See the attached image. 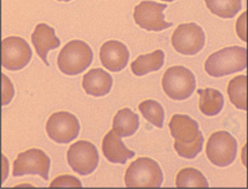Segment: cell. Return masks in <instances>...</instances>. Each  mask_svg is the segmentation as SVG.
Returning <instances> with one entry per match:
<instances>
[{
	"label": "cell",
	"instance_id": "cell-8",
	"mask_svg": "<svg viewBox=\"0 0 248 189\" xmlns=\"http://www.w3.org/2000/svg\"><path fill=\"white\" fill-rule=\"evenodd\" d=\"M67 159L74 172L80 175H89L99 165V152L91 142L78 141L70 145Z\"/></svg>",
	"mask_w": 248,
	"mask_h": 189
},
{
	"label": "cell",
	"instance_id": "cell-19",
	"mask_svg": "<svg viewBox=\"0 0 248 189\" xmlns=\"http://www.w3.org/2000/svg\"><path fill=\"white\" fill-rule=\"evenodd\" d=\"M200 95V110L203 114L214 117L223 109L225 99L222 93L215 88H205L197 91Z\"/></svg>",
	"mask_w": 248,
	"mask_h": 189
},
{
	"label": "cell",
	"instance_id": "cell-26",
	"mask_svg": "<svg viewBox=\"0 0 248 189\" xmlns=\"http://www.w3.org/2000/svg\"><path fill=\"white\" fill-rule=\"evenodd\" d=\"M236 32L237 35L241 37L242 41H246V36H245V19L244 22H242V25H241V22H240V19L236 22Z\"/></svg>",
	"mask_w": 248,
	"mask_h": 189
},
{
	"label": "cell",
	"instance_id": "cell-10",
	"mask_svg": "<svg viewBox=\"0 0 248 189\" xmlns=\"http://www.w3.org/2000/svg\"><path fill=\"white\" fill-rule=\"evenodd\" d=\"M46 130L50 139L59 144H67L80 133V122L69 112H57L49 118Z\"/></svg>",
	"mask_w": 248,
	"mask_h": 189
},
{
	"label": "cell",
	"instance_id": "cell-1",
	"mask_svg": "<svg viewBox=\"0 0 248 189\" xmlns=\"http://www.w3.org/2000/svg\"><path fill=\"white\" fill-rule=\"evenodd\" d=\"M171 136L175 138L173 148L181 157L192 159L202 150L203 138L196 120L188 115L175 114L169 123Z\"/></svg>",
	"mask_w": 248,
	"mask_h": 189
},
{
	"label": "cell",
	"instance_id": "cell-11",
	"mask_svg": "<svg viewBox=\"0 0 248 189\" xmlns=\"http://www.w3.org/2000/svg\"><path fill=\"white\" fill-rule=\"evenodd\" d=\"M2 67L9 70H20L28 65L32 57V50L24 38L11 36L2 39Z\"/></svg>",
	"mask_w": 248,
	"mask_h": 189
},
{
	"label": "cell",
	"instance_id": "cell-5",
	"mask_svg": "<svg viewBox=\"0 0 248 189\" xmlns=\"http://www.w3.org/2000/svg\"><path fill=\"white\" fill-rule=\"evenodd\" d=\"M162 86L165 94L172 100L182 101L191 96L196 89V79L191 70L182 65L170 67L164 73Z\"/></svg>",
	"mask_w": 248,
	"mask_h": 189
},
{
	"label": "cell",
	"instance_id": "cell-6",
	"mask_svg": "<svg viewBox=\"0 0 248 189\" xmlns=\"http://www.w3.org/2000/svg\"><path fill=\"white\" fill-rule=\"evenodd\" d=\"M205 152H207L208 159L214 165L227 167L233 163L236 157V139L226 131L214 132L208 139Z\"/></svg>",
	"mask_w": 248,
	"mask_h": 189
},
{
	"label": "cell",
	"instance_id": "cell-24",
	"mask_svg": "<svg viewBox=\"0 0 248 189\" xmlns=\"http://www.w3.org/2000/svg\"><path fill=\"white\" fill-rule=\"evenodd\" d=\"M50 187H82V183L78 177L71 176V175H62L55 178Z\"/></svg>",
	"mask_w": 248,
	"mask_h": 189
},
{
	"label": "cell",
	"instance_id": "cell-7",
	"mask_svg": "<svg viewBox=\"0 0 248 189\" xmlns=\"http://www.w3.org/2000/svg\"><path fill=\"white\" fill-rule=\"evenodd\" d=\"M50 158L41 149H29L20 152L13 162L12 175L15 177L24 175H39L44 180L49 177Z\"/></svg>",
	"mask_w": 248,
	"mask_h": 189
},
{
	"label": "cell",
	"instance_id": "cell-12",
	"mask_svg": "<svg viewBox=\"0 0 248 189\" xmlns=\"http://www.w3.org/2000/svg\"><path fill=\"white\" fill-rule=\"evenodd\" d=\"M165 4L155 1H141L134 7V22L147 31H162L169 29L172 23L165 22Z\"/></svg>",
	"mask_w": 248,
	"mask_h": 189
},
{
	"label": "cell",
	"instance_id": "cell-2",
	"mask_svg": "<svg viewBox=\"0 0 248 189\" xmlns=\"http://www.w3.org/2000/svg\"><path fill=\"white\" fill-rule=\"evenodd\" d=\"M247 50L242 47H228L214 52L204 63V69L210 76L220 78L246 69Z\"/></svg>",
	"mask_w": 248,
	"mask_h": 189
},
{
	"label": "cell",
	"instance_id": "cell-25",
	"mask_svg": "<svg viewBox=\"0 0 248 189\" xmlns=\"http://www.w3.org/2000/svg\"><path fill=\"white\" fill-rule=\"evenodd\" d=\"M2 79V105H7L12 100L13 95H15V89L11 81L7 79L5 74H1Z\"/></svg>",
	"mask_w": 248,
	"mask_h": 189
},
{
	"label": "cell",
	"instance_id": "cell-27",
	"mask_svg": "<svg viewBox=\"0 0 248 189\" xmlns=\"http://www.w3.org/2000/svg\"><path fill=\"white\" fill-rule=\"evenodd\" d=\"M59 1H70V0H59Z\"/></svg>",
	"mask_w": 248,
	"mask_h": 189
},
{
	"label": "cell",
	"instance_id": "cell-4",
	"mask_svg": "<svg viewBox=\"0 0 248 189\" xmlns=\"http://www.w3.org/2000/svg\"><path fill=\"white\" fill-rule=\"evenodd\" d=\"M163 172L159 164L149 157H140L132 162L125 174L127 187H155L162 186Z\"/></svg>",
	"mask_w": 248,
	"mask_h": 189
},
{
	"label": "cell",
	"instance_id": "cell-3",
	"mask_svg": "<svg viewBox=\"0 0 248 189\" xmlns=\"http://www.w3.org/2000/svg\"><path fill=\"white\" fill-rule=\"evenodd\" d=\"M93 61V50L83 41H71L60 51L57 65L65 75H78L84 72Z\"/></svg>",
	"mask_w": 248,
	"mask_h": 189
},
{
	"label": "cell",
	"instance_id": "cell-22",
	"mask_svg": "<svg viewBox=\"0 0 248 189\" xmlns=\"http://www.w3.org/2000/svg\"><path fill=\"white\" fill-rule=\"evenodd\" d=\"M176 186L179 188L203 187L207 188L208 181L201 172L195 168H183L176 176Z\"/></svg>",
	"mask_w": 248,
	"mask_h": 189
},
{
	"label": "cell",
	"instance_id": "cell-23",
	"mask_svg": "<svg viewBox=\"0 0 248 189\" xmlns=\"http://www.w3.org/2000/svg\"><path fill=\"white\" fill-rule=\"evenodd\" d=\"M139 111L149 123L157 127H163L164 123V110L159 102L155 100H145L139 104Z\"/></svg>",
	"mask_w": 248,
	"mask_h": 189
},
{
	"label": "cell",
	"instance_id": "cell-20",
	"mask_svg": "<svg viewBox=\"0 0 248 189\" xmlns=\"http://www.w3.org/2000/svg\"><path fill=\"white\" fill-rule=\"evenodd\" d=\"M246 87H247V76L239 75L232 79L227 87V93H228L229 100L232 104L239 110L247 109L246 101Z\"/></svg>",
	"mask_w": 248,
	"mask_h": 189
},
{
	"label": "cell",
	"instance_id": "cell-17",
	"mask_svg": "<svg viewBox=\"0 0 248 189\" xmlns=\"http://www.w3.org/2000/svg\"><path fill=\"white\" fill-rule=\"evenodd\" d=\"M139 127V117L131 109H121L113 118V131L120 137H130Z\"/></svg>",
	"mask_w": 248,
	"mask_h": 189
},
{
	"label": "cell",
	"instance_id": "cell-9",
	"mask_svg": "<svg viewBox=\"0 0 248 189\" xmlns=\"http://www.w3.org/2000/svg\"><path fill=\"white\" fill-rule=\"evenodd\" d=\"M175 50L183 55H195L203 49L205 36L196 23H186L177 26L171 37Z\"/></svg>",
	"mask_w": 248,
	"mask_h": 189
},
{
	"label": "cell",
	"instance_id": "cell-13",
	"mask_svg": "<svg viewBox=\"0 0 248 189\" xmlns=\"http://www.w3.org/2000/svg\"><path fill=\"white\" fill-rule=\"evenodd\" d=\"M130 52L124 43L119 41H108L100 49V60L104 67L110 72H120L127 65Z\"/></svg>",
	"mask_w": 248,
	"mask_h": 189
},
{
	"label": "cell",
	"instance_id": "cell-28",
	"mask_svg": "<svg viewBox=\"0 0 248 189\" xmlns=\"http://www.w3.org/2000/svg\"><path fill=\"white\" fill-rule=\"evenodd\" d=\"M163 1H173V0H163Z\"/></svg>",
	"mask_w": 248,
	"mask_h": 189
},
{
	"label": "cell",
	"instance_id": "cell-16",
	"mask_svg": "<svg viewBox=\"0 0 248 189\" xmlns=\"http://www.w3.org/2000/svg\"><path fill=\"white\" fill-rule=\"evenodd\" d=\"M102 152L112 163L125 164L134 156V152L126 148L125 144L121 142L120 136H118L113 130L109 131L102 139Z\"/></svg>",
	"mask_w": 248,
	"mask_h": 189
},
{
	"label": "cell",
	"instance_id": "cell-21",
	"mask_svg": "<svg viewBox=\"0 0 248 189\" xmlns=\"http://www.w3.org/2000/svg\"><path fill=\"white\" fill-rule=\"evenodd\" d=\"M210 12L221 18H233L241 10V0H204Z\"/></svg>",
	"mask_w": 248,
	"mask_h": 189
},
{
	"label": "cell",
	"instance_id": "cell-18",
	"mask_svg": "<svg viewBox=\"0 0 248 189\" xmlns=\"http://www.w3.org/2000/svg\"><path fill=\"white\" fill-rule=\"evenodd\" d=\"M164 64V52L155 50L151 54L141 55L137 57L131 64L132 72L137 76H144L151 72H157Z\"/></svg>",
	"mask_w": 248,
	"mask_h": 189
},
{
	"label": "cell",
	"instance_id": "cell-15",
	"mask_svg": "<svg viewBox=\"0 0 248 189\" xmlns=\"http://www.w3.org/2000/svg\"><path fill=\"white\" fill-rule=\"evenodd\" d=\"M113 79L101 68L91 69L83 76L82 87L87 94L93 96H105L110 92Z\"/></svg>",
	"mask_w": 248,
	"mask_h": 189
},
{
	"label": "cell",
	"instance_id": "cell-14",
	"mask_svg": "<svg viewBox=\"0 0 248 189\" xmlns=\"http://www.w3.org/2000/svg\"><path fill=\"white\" fill-rule=\"evenodd\" d=\"M31 41H32L33 47H35L39 57L43 60V62L46 65H49V62H47L46 59L47 51L59 48L61 44V41L55 35L54 29L51 26L44 24V23L38 24L35 28V31L32 32Z\"/></svg>",
	"mask_w": 248,
	"mask_h": 189
}]
</instances>
